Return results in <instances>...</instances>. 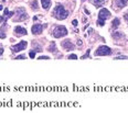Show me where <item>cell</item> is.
<instances>
[{
	"mask_svg": "<svg viewBox=\"0 0 128 113\" xmlns=\"http://www.w3.org/2000/svg\"><path fill=\"white\" fill-rule=\"evenodd\" d=\"M112 54V49L106 45L100 46L95 52V56H107V55Z\"/></svg>",
	"mask_w": 128,
	"mask_h": 113,
	"instance_id": "277c9868",
	"label": "cell"
},
{
	"mask_svg": "<svg viewBox=\"0 0 128 113\" xmlns=\"http://www.w3.org/2000/svg\"><path fill=\"white\" fill-rule=\"evenodd\" d=\"M29 56H30L31 58H34V56H36V52H34V51H31L30 54H29Z\"/></svg>",
	"mask_w": 128,
	"mask_h": 113,
	"instance_id": "d6986e66",
	"label": "cell"
},
{
	"mask_svg": "<svg viewBox=\"0 0 128 113\" xmlns=\"http://www.w3.org/2000/svg\"><path fill=\"white\" fill-rule=\"evenodd\" d=\"M53 15H54L58 20H64L68 17V12L64 9V7L62 4H58V6H56L54 8V10H53Z\"/></svg>",
	"mask_w": 128,
	"mask_h": 113,
	"instance_id": "6da1fadb",
	"label": "cell"
},
{
	"mask_svg": "<svg viewBox=\"0 0 128 113\" xmlns=\"http://www.w3.org/2000/svg\"><path fill=\"white\" fill-rule=\"evenodd\" d=\"M31 31H32V33L36 34H36H41L42 31H43V25L42 24H34L33 27H32Z\"/></svg>",
	"mask_w": 128,
	"mask_h": 113,
	"instance_id": "ba28073f",
	"label": "cell"
},
{
	"mask_svg": "<svg viewBox=\"0 0 128 113\" xmlns=\"http://www.w3.org/2000/svg\"><path fill=\"white\" fill-rule=\"evenodd\" d=\"M49 51L52 52V53H55V52H56V45H55L54 42L51 43V45H50V47H49Z\"/></svg>",
	"mask_w": 128,
	"mask_h": 113,
	"instance_id": "7c38bea8",
	"label": "cell"
},
{
	"mask_svg": "<svg viewBox=\"0 0 128 113\" xmlns=\"http://www.w3.org/2000/svg\"><path fill=\"white\" fill-rule=\"evenodd\" d=\"M122 36H124V35H122V33H119V32H117V33L114 32V33H113V38H122Z\"/></svg>",
	"mask_w": 128,
	"mask_h": 113,
	"instance_id": "9a60e30c",
	"label": "cell"
},
{
	"mask_svg": "<svg viewBox=\"0 0 128 113\" xmlns=\"http://www.w3.org/2000/svg\"><path fill=\"white\" fill-rule=\"evenodd\" d=\"M41 2H42V7L45 10H48L51 6V0H41Z\"/></svg>",
	"mask_w": 128,
	"mask_h": 113,
	"instance_id": "8fae6325",
	"label": "cell"
},
{
	"mask_svg": "<svg viewBox=\"0 0 128 113\" xmlns=\"http://www.w3.org/2000/svg\"><path fill=\"white\" fill-rule=\"evenodd\" d=\"M0 22H6V18L0 17Z\"/></svg>",
	"mask_w": 128,
	"mask_h": 113,
	"instance_id": "d4e9b609",
	"label": "cell"
},
{
	"mask_svg": "<svg viewBox=\"0 0 128 113\" xmlns=\"http://www.w3.org/2000/svg\"><path fill=\"white\" fill-rule=\"evenodd\" d=\"M68 59H77V56L75 54H72V55L68 56Z\"/></svg>",
	"mask_w": 128,
	"mask_h": 113,
	"instance_id": "e0dca14e",
	"label": "cell"
},
{
	"mask_svg": "<svg viewBox=\"0 0 128 113\" xmlns=\"http://www.w3.org/2000/svg\"><path fill=\"white\" fill-rule=\"evenodd\" d=\"M61 45L65 51H73L74 49V44L71 42V40H64Z\"/></svg>",
	"mask_w": 128,
	"mask_h": 113,
	"instance_id": "52a82bcc",
	"label": "cell"
},
{
	"mask_svg": "<svg viewBox=\"0 0 128 113\" xmlns=\"http://www.w3.org/2000/svg\"><path fill=\"white\" fill-rule=\"evenodd\" d=\"M38 59H50V57H48V56H40V57H38Z\"/></svg>",
	"mask_w": 128,
	"mask_h": 113,
	"instance_id": "7402d4cb",
	"label": "cell"
},
{
	"mask_svg": "<svg viewBox=\"0 0 128 113\" xmlns=\"http://www.w3.org/2000/svg\"><path fill=\"white\" fill-rule=\"evenodd\" d=\"M31 4H32V9H33V10L38 9V0H33Z\"/></svg>",
	"mask_w": 128,
	"mask_h": 113,
	"instance_id": "2e32d148",
	"label": "cell"
},
{
	"mask_svg": "<svg viewBox=\"0 0 128 113\" xmlns=\"http://www.w3.org/2000/svg\"><path fill=\"white\" fill-rule=\"evenodd\" d=\"M128 0H115V4L117 8H119V9H122V8H124L126 6Z\"/></svg>",
	"mask_w": 128,
	"mask_h": 113,
	"instance_id": "30bf717a",
	"label": "cell"
},
{
	"mask_svg": "<svg viewBox=\"0 0 128 113\" xmlns=\"http://www.w3.org/2000/svg\"><path fill=\"white\" fill-rule=\"evenodd\" d=\"M26 45H28V43H26V41H21L20 43H18V44H16V45H13V46L11 47V49H12L13 53H18V52L26 49Z\"/></svg>",
	"mask_w": 128,
	"mask_h": 113,
	"instance_id": "8992f818",
	"label": "cell"
},
{
	"mask_svg": "<svg viewBox=\"0 0 128 113\" xmlns=\"http://www.w3.org/2000/svg\"><path fill=\"white\" fill-rule=\"evenodd\" d=\"M1 10H2V6H1V4H0V11H1Z\"/></svg>",
	"mask_w": 128,
	"mask_h": 113,
	"instance_id": "f1b7e54d",
	"label": "cell"
},
{
	"mask_svg": "<svg viewBox=\"0 0 128 113\" xmlns=\"http://www.w3.org/2000/svg\"><path fill=\"white\" fill-rule=\"evenodd\" d=\"M72 24H73L74 27H76V25H77V20H73V22H72Z\"/></svg>",
	"mask_w": 128,
	"mask_h": 113,
	"instance_id": "cb8c5ba5",
	"label": "cell"
},
{
	"mask_svg": "<svg viewBox=\"0 0 128 113\" xmlns=\"http://www.w3.org/2000/svg\"><path fill=\"white\" fill-rule=\"evenodd\" d=\"M110 12L108 11L107 9H105V8H103L102 10L100 11V13H98V21H97V24L100 25V27H104L105 25V20L108 19V18H110Z\"/></svg>",
	"mask_w": 128,
	"mask_h": 113,
	"instance_id": "3957f363",
	"label": "cell"
},
{
	"mask_svg": "<svg viewBox=\"0 0 128 113\" xmlns=\"http://www.w3.org/2000/svg\"><path fill=\"white\" fill-rule=\"evenodd\" d=\"M16 59H26V56L24 55H19L18 57H16Z\"/></svg>",
	"mask_w": 128,
	"mask_h": 113,
	"instance_id": "ffe728a7",
	"label": "cell"
},
{
	"mask_svg": "<svg viewBox=\"0 0 128 113\" xmlns=\"http://www.w3.org/2000/svg\"><path fill=\"white\" fill-rule=\"evenodd\" d=\"M52 35L54 36L55 38H63V36L68 35V29L63 25H58V27H54L52 30Z\"/></svg>",
	"mask_w": 128,
	"mask_h": 113,
	"instance_id": "7a4b0ae2",
	"label": "cell"
},
{
	"mask_svg": "<svg viewBox=\"0 0 128 113\" xmlns=\"http://www.w3.org/2000/svg\"><path fill=\"white\" fill-rule=\"evenodd\" d=\"M119 23H120L119 19H118V18H115V19L113 20V29H116L119 25Z\"/></svg>",
	"mask_w": 128,
	"mask_h": 113,
	"instance_id": "4fadbf2b",
	"label": "cell"
},
{
	"mask_svg": "<svg viewBox=\"0 0 128 113\" xmlns=\"http://www.w3.org/2000/svg\"><path fill=\"white\" fill-rule=\"evenodd\" d=\"M14 33L18 36H22V35H26V30L22 27H16L14 28Z\"/></svg>",
	"mask_w": 128,
	"mask_h": 113,
	"instance_id": "9c48e42d",
	"label": "cell"
},
{
	"mask_svg": "<svg viewBox=\"0 0 128 113\" xmlns=\"http://www.w3.org/2000/svg\"><path fill=\"white\" fill-rule=\"evenodd\" d=\"M94 4L96 7H100L104 4V0H94Z\"/></svg>",
	"mask_w": 128,
	"mask_h": 113,
	"instance_id": "5bb4252c",
	"label": "cell"
},
{
	"mask_svg": "<svg viewBox=\"0 0 128 113\" xmlns=\"http://www.w3.org/2000/svg\"><path fill=\"white\" fill-rule=\"evenodd\" d=\"M88 55H90V49L86 52V54H85L84 56H82V58H87V57H88Z\"/></svg>",
	"mask_w": 128,
	"mask_h": 113,
	"instance_id": "603a6c76",
	"label": "cell"
},
{
	"mask_svg": "<svg viewBox=\"0 0 128 113\" xmlns=\"http://www.w3.org/2000/svg\"><path fill=\"white\" fill-rule=\"evenodd\" d=\"M16 14H17V20H20V21H23L28 18V14H26V11L24 8H17L16 10Z\"/></svg>",
	"mask_w": 128,
	"mask_h": 113,
	"instance_id": "5b68a950",
	"label": "cell"
},
{
	"mask_svg": "<svg viewBox=\"0 0 128 113\" xmlns=\"http://www.w3.org/2000/svg\"><path fill=\"white\" fill-rule=\"evenodd\" d=\"M124 18H125V20H126V21H128V13H125Z\"/></svg>",
	"mask_w": 128,
	"mask_h": 113,
	"instance_id": "484cf974",
	"label": "cell"
},
{
	"mask_svg": "<svg viewBox=\"0 0 128 113\" xmlns=\"http://www.w3.org/2000/svg\"><path fill=\"white\" fill-rule=\"evenodd\" d=\"M6 38V34L4 33L2 30H0V38Z\"/></svg>",
	"mask_w": 128,
	"mask_h": 113,
	"instance_id": "ac0fdd59",
	"label": "cell"
},
{
	"mask_svg": "<svg viewBox=\"0 0 128 113\" xmlns=\"http://www.w3.org/2000/svg\"><path fill=\"white\" fill-rule=\"evenodd\" d=\"M2 54H4V48H0V57H1Z\"/></svg>",
	"mask_w": 128,
	"mask_h": 113,
	"instance_id": "4316f807",
	"label": "cell"
},
{
	"mask_svg": "<svg viewBox=\"0 0 128 113\" xmlns=\"http://www.w3.org/2000/svg\"><path fill=\"white\" fill-rule=\"evenodd\" d=\"M77 45H78V46L82 45V41H81V40H78V42H77Z\"/></svg>",
	"mask_w": 128,
	"mask_h": 113,
	"instance_id": "83f0119b",
	"label": "cell"
},
{
	"mask_svg": "<svg viewBox=\"0 0 128 113\" xmlns=\"http://www.w3.org/2000/svg\"><path fill=\"white\" fill-rule=\"evenodd\" d=\"M116 59H128L127 56H117Z\"/></svg>",
	"mask_w": 128,
	"mask_h": 113,
	"instance_id": "44dd1931",
	"label": "cell"
}]
</instances>
